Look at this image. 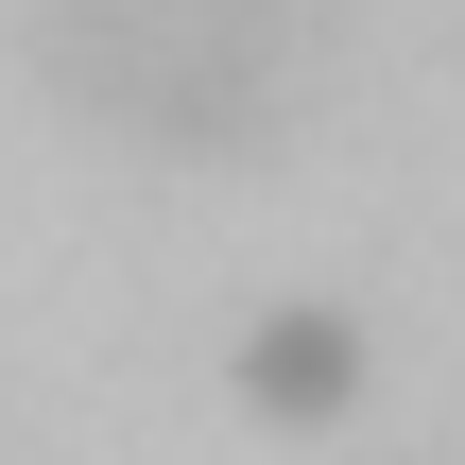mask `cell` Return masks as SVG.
Here are the masks:
<instances>
[{
	"label": "cell",
	"mask_w": 465,
	"mask_h": 465,
	"mask_svg": "<svg viewBox=\"0 0 465 465\" xmlns=\"http://www.w3.org/2000/svg\"><path fill=\"white\" fill-rule=\"evenodd\" d=\"M293 69V0H52V86L121 155H259Z\"/></svg>",
	"instance_id": "cell-1"
}]
</instances>
